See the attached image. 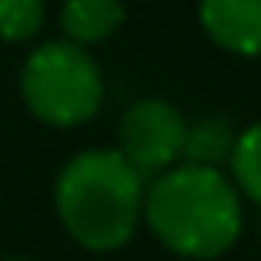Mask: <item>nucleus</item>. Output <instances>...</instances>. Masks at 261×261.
<instances>
[{
  "label": "nucleus",
  "instance_id": "nucleus-1",
  "mask_svg": "<svg viewBox=\"0 0 261 261\" xmlns=\"http://www.w3.org/2000/svg\"><path fill=\"white\" fill-rule=\"evenodd\" d=\"M143 225L165 250L186 261H215L243 232V197L222 168L182 161L143 190Z\"/></svg>",
  "mask_w": 261,
  "mask_h": 261
},
{
  "label": "nucleus",
  "instance_id": "nucleus-2",
  "mask_svg": "<svg viewBox=\"0 0 261 261\" xmlns=\"http://www.w3.org/2000/svg\"><path fill=\"white\" fill-rule=\"evenodd\" d=\"M147 179L108 147L68 158L54 179V211L61 229L93 254L125 247L143 225Z\"/></svg>",
  "mask_w": 261,
  "mask_h": 261
},
{
  "label": "nucleus",
  "instance_id": "nucleus-3",
  "mask_svg": "<svg viewBox=\"0 0 261 261\" xmlns=\"http://www.w3.org/2000/svg\"><path fill=\"white\" fill-rule=\"evenodd\" d=\"M18 90L33 118L54 129H75L86 125L104 104V72L83 47L50 40L22 61Z\"/></svg>",
  "mask_w": 261,
  "mask_h": 261
},
{
  "label": "nucleus",
  "instance_id": "nucleus-4",
  "mask_svg": "<svg viewBox=\"0 0 261 261\" xmlns=\"http://www.w3.org/2000/svg\"><path fill=\"white\" fill-rule=\"evenodd\" d=\"M182 140H186L182 111L161 97H143L129 104V111L122 115L115 150L143 179H154L182 161Z\"/></svg>",
  "mask_w": 261,
  "mask_h": 261
},
{
  "label": "nucleus",
  "instance_id": "nucleus-5",
  "mask_svg": "<svg viewBox=\"0 0 261 261\" xmlns=\"http://www.w3.org/2000/svg\"><path fill=\"white\" fill-rule=\"evenodd\" d=\"M204 36L240 58H261V0H197Z\"/></svg>",
  "mask_w": 261,
  "mask_h": 261
},
{
  "label": "nucleus",
  "instance_id": "nucleus-6",
  "mask_svg": "<svg viewBox=\"0 0 261 261\" xmlns=\"http://www.w3.org/2000/svg\"><path fill=\"white\" fill-rule=\"evenodd\" d=\"M58 22L65 40L86 50L111 40L125 25V4L122 0H65Z\"/></svg>",
  "mask_w": 261,
  "mask_h": 261
},
{
  "label": "nucleus",
  "instance_id": "nucleus-7",
  "mask_svg": "<svg viewBox=\"0 0 261 261\" xmlns=\"http://www.w3.org/2000/svg\"><path fill=\"white\" fill-rule=\"evenodd\" d=\"M232 143H236V125L225 115H204L197 122H186L182 161L200 168H222L232 154Z\"/></svg>",
  "mask_w": 261,
  "mask_h": 261
},
{
  "label": "nucleus",
  "instance_id": "nucleus-8",
  "mask_svg": "<svg viewBox=\"0 0 261 261\" xmlns=\"http://www.w3.org/2000/svg\"><path fill=\"white\" fill-rule=\"evenodd\" d=\"M229 168H232L229 179H232L236 193L254 200V204H261V118L236 133Z\"/></svg>",
  "mask_w": 261,
  "mask_h": 261
},
{
  "label": "nucleus",
  "instance_id": "nucleus-9",
  "mask_svg": "<svg viewBox=\"0 0 261 261\" xmlns=\"http://www.w3.org/2000/svg\"><path fill=\"white\" fill-rule=\"evenodd\" d=\"M47 18V0H0V40L29 43Z\"/></svg>",
  "mask_w": 261,
  "mask_h": 261
},
{
  "label": "nucleus",
  "instance_id": "nucleus-10",
  "mask_svg": "<svg viewBox=\"0 0 261 261\" xmlns=\"http://www.w3.org/2000/svg\"><path fill=\"white\" fill-rule=\"evenodd\" d=\"M0 261H29V257H22V254H8V257H0Z\"/></svg>",
  "mask_w": 261,
  "mask_h": 261
}]
</instances>
